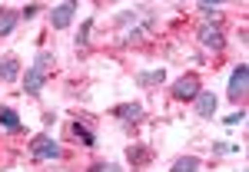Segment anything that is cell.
Instances as JSON below:
<instances>
[{
	"label": "cell",
	"instance_id": "ffe728a7",
	"mask_svg": "<svg viewBox=\"0 0 249 172\" xmlns=\"http://www.w3.org/2000/svg\"><path fill=\"white\" fill-rule=\"evenodd\" d=\"M243 119H246V113H243V109H239V113L226 116V126H239V123H243Z\"/></svg>",
	"mask_w": 249,
	"mask_h": 172
},
{
	"label": "cell",
	"instance_id": "277c9868",
	"mask_svg": "<svg viewBox=\"0 0 249 172\" xmlns=\"http://www.w3.org/2000/svg\"><path fill=\"white\" fill-rule=\"evenodd\" d=\"M70 136L77 139L83 149H93V146H96V129H93V123H90L87 116H80V119L70 123Z\"/></svg>",
	"mask_w": 249,
	"mask_h": 172
},
{
	"label": "cell",
	"instance_id": "2e32d148",
	"mask_svg": "<svg viewBox=\"0 0 249 172\" xmlns=\"http://www.w3.org/2000/svg\"><path fill=\"white\" fill-rule=\"evenodd\" d=\"M170 172H199V159L196 156H179Z\"/></svg>",
	"mask_w": 249,
	"mask_h": 172
},
{
	"label": "cell",
	"instance_id": "9a60e30c",
	"mask_svg": "<svg viewBox=\"0 0 249 172\" xmlns=\"http://www.w3.org/2000/svg\"><path fill=\"white\" fill-rule=\"evenodd\" d=\"M163 79H166V70H163V66H160V70H150V73H136V83H140V86H160Z\"/></svg>",
	"mask_w": 249,
	"mask_h": 172
},
{
	"label": "cell",
	"instance_id": "7c38bea8",
	"mask_svg": "<svg viewBox=\"0 0 249 172\" xmlns=\"http://www.w3.org/2000/svg\"><path fill=\"white\" fill-rule=\"evenodd\" d=\"M193 103H196V116H203V119H210V116L216 113V106H219V99L213 93H199Z\"/></svg>",
	"mask_w": 249,
	"mask_h": 172
},
{
	"label": "cell",
	"instance_id": "8992f818",
	"mask_svg": "<svg viewBox=\"0 0 249 172\" xmlns=\"http://www.w3.org/2000/svg\"><path fill=\"white\" fill-rule=\"evenodd\" d=\"M73 14H77V3H57L50 14V30H67L73 23Z\"/></svg>",
	"mask_w": 249,
	"mask_h": 172
},
{
	"label": "cell",
	"instance_id": "8fae6325",
	"mask_svg": "<svg viewBox=\"0 0 249 172\" xmlns=\"http://www.w3.org/2000/svg\"><path fill=\"white\" fill-rule=\"evenodd\" d=\"M34 70H40L43 77H50L53 73V66H57V57H53V50H37V57H34V63H30Z\"/></svg>",
	"mask_w": 249,
	"mask_h": 172
},
{
	"label": "cell",
	"instance_id": "6da1fadb",
	"mask_svg": "<svg viewBox=\"0 0 249 172\" xmlns=\"http://www.w3.org/2000/svg\"><path fill=\"white\" fill-rule=\"evenodd\" d=\"M30 156L37 159V162H53V159H63V146H60L53 136L40 133L30 139Z\"/></svg>",
	"mask_w": 249,
	"mask_h": 172
},
{
	"label": "cell",
	"instance_id": "7a4b0ae2",
	"mask_svg": "<svg viewBox=\"0 0 249 172\" xmlns=\"http://www.w3.org/2000/svg\"><path fill=\"white\" fill-rule=\"evenodd\" d=\"M196 37H199V47L210 50V53H223L226 50V33H223L219 23H203Z\"/></svg>",
	"mask_w": 249,
	"mask_h": 172
},
{
	"label": "cell",
	"instance_id": "ac0fdd59",
	"mask_svg": "<svg viewBox=\"0 0 249 172\" xmlns=\"http://www.w3.org/2000/svg\"><path fill=\"white\" fill-rule=\"evenodd\" d=\"M199 10H203V17L210 20V23L219 20V7H216V3H206V0H203V3H199Z\"/></svg>",
	"mask_w": 249,
	"mask_h": 172
},
{
	"label": "cell",
	"instance_id": "4fadbf2b",
	"mask_svg": "<svg viewBox=\"0 0 249 172\" xmlns=\"http://www.w3.org/2000/svg\"><path fill=\"white\" fill-rule=\"evenodd\" d=\"M17 77H20V60L10 53V57L0 60V79H3V83H14Z\"/></svg>",
	"mask_w": 249,
	"mask_h": 172
},
{
	"label": "cell",
	"instance_id": "5bb4252c",
	"mask_svg": "<svg viewBox=\"0 0 249 172\" xmlns=\"http://www.w3.org/2000/svg\"><path fill=\"white\" fill-rule=\"evenodd\" d=\"M14 27H17V10H10V7H0V37H7Z\"/></svg>",
	"mask_w": 249,
	"mask_h": 172
},
{
	"label": "cell",
	"instance_id": "e0dca14e",
	"mask_svg": "<svg viewBox=\"0 0 249 172\" xmlns=\"http://www.w3.org/2000/svg\"><path fill=\"white\" fill-rule=\"evenodd\" d=\"M90 33H93V20H83V27H80V33H77V50L90 47Z\"/></svg>",
	"mask_w": 249,
	"mask_h": 172
},
{
	"label": "cell",
	"instance_id": "ba28073f",
	"mask_svg": "<svg viewBox=\"0 0 249 172\" xmlns=\"http://www.w3.org/2000/svg\"><path fill=\"white\" fill-rule=\"evenodd\" d=\"M47 79H50V77H43L40 70L27 66V73H23V93H27V96H40V90L47 86Z\"/></svg>",
	"mask_w": 249,
	"mask_h": 172
},
{
	"label": "cell",
	"instance_id": "7402d4cb",
	"mask_svg": "<svg viewBox=\"0 0 249 172\" xmlns=\"http://www.w3.org/2000/svg\"><path fill=\"white\" fill-rule=\"evenodd\" d=\"M107 169V162H93V166H90V172H103Z\"/></svg>",
	"mask_w": 249,
	"mask_h": 172
},
{
	"label": "cell",
	"instance_id": "d6986e66",
	"mask_svg": "<svg viewBox=\"0 0 249 172\" xmlns=\"http://www.w3.org/2000/svg\"><path fill=\"white\" fill-rule=\"evenodd\" d=\"M37 14H40V3H27V7L20 10V17H23V20H34Z\"/></svg>",
	"mask_w": 249,
	"mask_h": 172
},
{
	"label": "cell",
	"instance_id": "5b68a950",
	"mask_svg": "<svg viewBox=\"0 0 249 172\" xmlns=\"http://www.w3.org/2000/svg\"><path fill=\"white\" fill-rule=\"evenodd\" d=\"M246 90H249V66L246 63H239L236 70H232V77H230V99L232 103H239L243 96H246Z\"/></svg>",
	"mask_w": 249,
	"mask_h": 172
},
{
	"label": "cell",
	"instance_id": "9c48e42d",
	"mask_svg": "<svg viewBox=\"0 0 249 172\" xmlns=\"http://www.w3.org/2000/svg\"><path fill=\"white\" fill-rule=\"evenodd\" d=\"M126 159H130V166H133V169L150 166V162H153V149H150V146H143V142H136V146L126 149Z\"/></svg>",
	"mask_w": 249,
	"mask_h": 172
},
{
	"label": "cell",
	"instance_id": "44dd1931",
	"mask_svg": "<svg viewBox=\"0 0 249 172\" xmlns=\"http://www.w3.org/2000/svg\"><path fill=\"white\" fill-rule=\"evenodd\" d=\"M140 40H143V30H130L126 33V43H140Z\"/></svg>",
	"mask_w": 249,
	"mask_h": 172
},
{
	"label": "cell",
	"instance_id": "3957f363",
	"mask_svg": "<svg viewBox=\"0 0 249 172\" xmlns=\"http://www.w3.org/2000/svg\"><path fill=\"white\" fill-rule=\"evenodd\" d=\"M199 93H203V86H199V77L196 73H186V77H179L173 83V99H179V103H190Z\"/></svg>",
	"mask_w": 249,
	"mask_h": 172
},
{
	"label": "cell",
	"instance_id": "52a82bcc",
	"mask_svg": "<svg viewBox=\"0 0 249 172\" xmlns=\"http://www.w3.org/2000/svg\"><path fill=\"white\" fill-rule=\"evenodd\" d=\"M113 116L116 119H123L126 126H136V123H143V106L140 103H120V106H113Z\"/></svg>",
	"mask_w": 249,
	"mask_h": 172
},
{
	"label": "cell",
	"instance_id": "30bf717a",
	"mask_svg": "<svg viewBox=\"0 0 249 172\" xmlns=\"http://www.w3.org/2000/svg\"><path fill=\"white\" fill-rule=\"evenodd\" d=\"M0 129H3V133H23V123H20L17 109L0 106Z\"/></svg>",
	"mask_w": 249,
	"mask_h": 172
},
{
	"label": "cell",
	"instance_id": "603a6c76",
	"mask_svg": "<svg viewBox=\"0 0 249 172\" xmlns=\"http://www.w3.org/2000/svg\"><path fill=\"white\" fill-rule=\"evenodd\" d=\"M103 172H123V169H120V166H107Z\"/></svg>",
	"mask_w": 249,
	"mask_h": 172
}]
</instances>
